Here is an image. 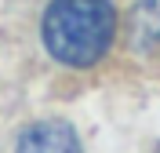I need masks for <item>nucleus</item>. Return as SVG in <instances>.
<instances>
[{
    "label": "nucleus",
    "instance_id": "1",
    "mask_svg": "<svg viewBox=\"0 0 160 153\" xmlns=\"http://www.w3.org/2000/svg\"><path fill=\"white\" fill-rule=\"evenodd\" d=\"M117 11L109 0H51L40 22L44 48L55 62L88 69L109 51Z\"/></svg>",
    "mask_w": 160,
    "mask_h": 153
},
{
    "label": "nucleus",
    "instance_id": "4",
    "mask_svg": "<svg viewBox=\"0 0 160 153\" xmlns=\"http://www.w3.org/2000/svg\"><path fill=\"white\" fill-rule=\"evenodd\" d=\"M157 153H160V150H157Z\"/></svg>",
    "mask_w": 160,
    "mask_h": 153
},
{
    "label": "nucleus",
    "instance_id": "3",
    "mask_svg": "<svg viewBox=\"0 0 160 153\" xmlns=\"http://www.w3.org/2000/svg\"><path fill=\"white\" fill-rule=\"evenodd\" d=\"M128 44L142 59L160 55V0H138L128 15Z\"/></svg>",
    "mask_w": 160,
    "mask_h": 153
},
{
    "label": "nucleus",
    "instance_id": "2",
    "mask_svg": "<svg viewBox=\"0 0 160 153\" xmlns=\"http://www.w3.org/2000/svg\"><path fill=\"white\" fill-rule=\"evenodd\" d=\"M15 153H80V139L66 120H37L18 135Z\"/></svg>",
    "mask_w": 160,
    "mask_h": 153
}]
</instances>
